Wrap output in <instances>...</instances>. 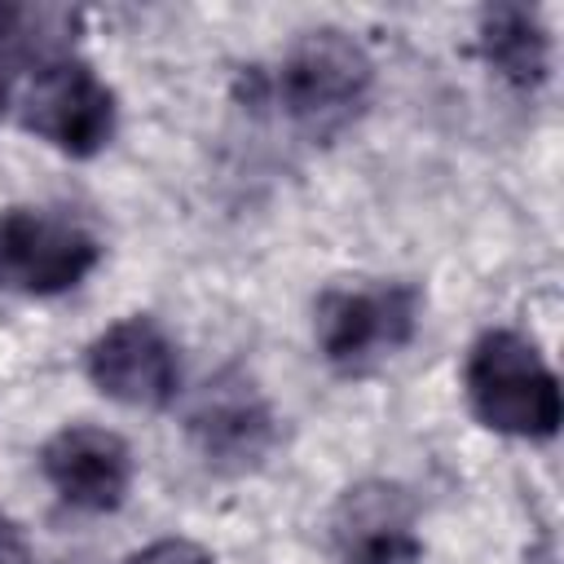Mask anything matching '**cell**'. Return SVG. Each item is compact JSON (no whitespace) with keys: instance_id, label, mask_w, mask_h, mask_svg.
<instances>
[{"instance_id":"cell-10","label":"cell","mask_w":564,"mask_h":564,"mask_svg":"<svg viewBox=\"0 0 564 564\" xmlns=\"http://www.w3.org/2000/svg\"><path fill=\"white\" fill-rule=\"evenodd\" d=\"M476 48H480L485 66L520 93H533L551 79V26H546L542 9H533V4L480 9Z\"/></svg>"},{"instance_id":"cell-11","label":"cell","mask_w":564,"mask_h":564,"mask_svg":"<svg viewBox=\"0 0 564 564\" xmlns=\"http://www.w3.org/2000/svg\"><path fill=\"white\" fill-rule=\"evenodd\" d=\"M84 13L66 4H0V70H44L62 57H75Z\"/></svg>"},{"instance_id":"cell-3","label":"cell","mask_w":564,"mask_h":564,"mask_svg":"<svg viewBox=\"0 0 564 564\" xmlns=\"http://www.w3.org/2000/svg\"><path fill=\"white\" fill-rule=\"evenodd\" d=\"M423 322V291L392 282H335L313 300V339L339 375H375L414 344Z\"/></svg>"},{"instance_id":"cell-8","label":"cell","mask_w":564,"mask_h":564,"mask_svg":"<svg viewBox=\"0 0 564 564\" xmlns=\"http://www.w3.org/2000/svg\"><path fill=\"white\" fill-rule=\"evenodd\" d=\"M335 564H423L414 498L392 480H357L326 520Z\"/></svg>"},{"instance_id":"cell-7","label":"cell","mask_w":564,"mask_h":564,"mask_svg":"<svg viewBox=\"0 0 564 564\" xmlns=\"http://www.w3.org/2000/svg\"><path fill=\"white\" fill-rule=\"evenodd\" d=\"M88 383L128 410H167L181 392V357L172 335L150 313L110 322L84 348Z\"/></svg>"},{"instance_id":"cell-2","label":"cell","mask_w":564,"mask_h":564,"mask_svg":"<svg viewBox=\"0 0 564 564\" xmlns=\"http://www.w3.org/2000/svg\"><path fill=\"white\" fill-rule=\"evenodd\" d=\"M463 392L471 414L498 436L551 441L560 432V379L546 366L542 348L511 326H494L467 348Z\"/></svg>"},{"instance_id":"cell-12","label":"cell","mask_w":564,"mask_h":564,"mask_svg":"<svg viewBox=\"0 0 564 564\" xmlns=\"http://www.w3.org/2000/svg\"><path fill=\"white\" fill-rule=\"evenodd\" d=\"M128 564H216V555L189 538H159L128 555Z\"/></svg>"},{"instance_id":"cell-14","label":"cell","mask_w":564,"mask_h":564,"mask_svg":"<svg viewBox=\"0 0 564 564\" xmlns=\"http://www.w3.org/2000/svg\"><path fill=\"white\" fill-rule=\"evenodd\" d=\"M4 110H9V75L0 70V119H4Z\"/></svg>"},{"instance_id":"cell-4","label":"cell","mask_w":564,"mask_h":564,"mask_svg":"<svg viewBox=\"0 0 564 564\" xmlns=\"http://www.w3.org/2000/svg\"><path fill=\"white\" fill-rule=\"evenodd\" d=\"M18 123L66 159H93L115 141L119 101L115 88L79 57H62L26 75L18 101Z\"/></svg>"},{"instance_id":"cell-9","label":"cell","mask_w":564,"mask_h":564,"mask_svg":"<svg viewBox=\"0 0 564 564\" xmlns=\"http://www.w3.org/2000/svg\"><path fill=\"white\" fill-rule=\"evenodd\" d=\"M40 471L66 507L106 516L128 502L137 458L119 432L97 423H70L40 445Z\"/></svg>"},{"instance_id":"cell-6","label":"cell","mask_w":564,"mask_h":564,"mask_svg":"<svg viewBox=\"0 0 564 564\" xmlns=\"http://www.w3.org/2000/svg\"><path fill=\"white\" fill-rule=\"evenodd\" d=\"M185 436L212 471L247 476L273 458L282 441V419L242 370H220L189 401Z\"/></svg>"},{"instance_id":"cell-13","label":"cell","mask_w":564,"mask_h":564,"mask_svg":"<svg viewBox=\"0 0 564 564\" xmlns=\"http://www.w3.org/2000/svg\"><path fill=\"white\" fill-rule=\"evenodd\" d=\"M0 564H31V551L22 542V533L0 516Z\"/></svg>"},{"instance_id":"cell-5","label":"cell","mask_w":564,"mask_h":564,"mask_svg":"<svg viewBox=\"0 0 564 564\" xmlns=\"http://www.w3.org/2000/svg\"><path fill=\"white\" fill-rule=\"evenodd\" d=\"M101 238L48 207H4L0 212V291L48 300L75 291L101 264Z\"/></svg>"},{"instance_id":"cell-1","label":"cell","mask_w":564,"mask_h":564,"mask_svg":"<svg viewBox=\"0 0 564 564\" xmlns=\"http://www.w3.org/2000/svg\"><path fill=\"white\" fill-rule=\"evenodd\" d=\"M375 93V62L361 40L339 26L304 31L269 70L251 66L238 97L251 110H278L300 132L326 141L344 132Z\"/></svg>"}]
</instances>
